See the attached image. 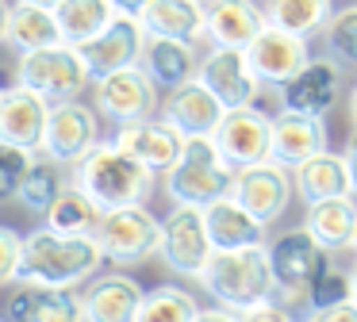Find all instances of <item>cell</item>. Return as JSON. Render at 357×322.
Returning <instances> with one entry per match:
<instances>
[{
  "label": "cell",
  "mask_w": 357,
  "mask_h": 322,
  "mask_svg": "<svg viewBox=\"0 0 357 322\" xmlns=\"http://www.w3.org/2000/svg\"><path fill=\"white\" fill-rule=\"evenodd\" d=\"M100 265H104V253L93 234H58L50 227H39L31 234H24L16 280L81 288L89 276L100 273Z\"/></svg>",
  "instance_id": "1"
},
{
  "label": "cell",
  "mask_w": 357,
  "mask_h": 322,
  "mask_svg": "<svg viewBox=\"0 0 357 322\" xmlns=\"http://www.w3.org/2000/svg\"><path fill=\"white\" fill-rule=\"evenodd\" d=\"M70 181L93 199L100 211L127 204H146L158 188V173L146 169L142 161H135L131 153H123L112 142H96L81 161L70 165Z\"/></svg>",
  "instance_id": "2"
},
{
  "label": "cell",
  "mask_w": 357,
  "mask_h": 322,
  "mask_svg": "<svg viewBox=\"0 0 357 322\" xmlns=\"http://www.w3.org/2000/svg\"><path fill=\"white\" fill-rule=\"evenodd\" d=\"M196 280L204 284V291H208L215 303L231 307V311H242V307H250V303L273 299V291H277L265 245H246V250H215Z\"/></svg>",
  "instance_id": "3"
},
{
  "label": "cell",
  "mask_w": 357,
  "mask_h": 322,
  "mask_svg": "<svg viewBox=\"0 0 357 322\" xmlns=\"http://www.w3.org/2000/svg\"><path fill=\"white\" fill-rule=\"evenodd\" d=\"M234 184V169L219 158L211 138H185L181 158L165 169V196L173 204L208 207L211 199L227 196Z\"/></svg>",
  "instance_id": "4"
},
{
  "label": "cell",
  "mask_w": 357,
  "mask_h": 322,
  "mask_svg": "<svg viewBox=\"0 0 357 322\" xmlns=\"http://www.w3.org/2000/svg\"><path fill=\"white\" fill-rule=\"evenodd\" d=\"M16 84L39 92L50 104H62V100H77L93 84V77H89V66H85L77 46L54 43V46H43V50L20 54Z\"/></svg>",
  "instance_id": "5"
},
{
  "label": "cell",
  "mask_w": 357,
  "mask_h": 322,
  "mask_svg": "<svg viewBox=\"0 0 357 322\" xmlns=\"http://www.w3.org/2000/svg\"><path fill=\"white\" fill-rule=\"evenodd\" d=\"M96 245H100L104 261L116 268L142 265L158 253V238H162V219L146 211V204H127L100 211V222L93 230Z\"/></svg>",
  "instance_id": "6"
},
{
  "label": "cell",
  "mask_w": 357,
  "mask_h": 322,
  "mask_svg": "<svg viewBox=\"0 0 357 322\" xmlns=\"http://www.w3.org/2000/svg\"><path fill=\"white\" fill-rule=\"evenodd\" d=\"M211 253H215V245L204 227V207L173 204V211L162 219V238H158V257L165 261V268L196 280Z\"/></svg>",
  "instance_id": "7"
},
{
  "label": "cell",
  "mask_w": 357,
  "mask_h": 322,
  "mask_svg": "<svg viewBox=\"0 0 357 322\" xmlns=\"http://www.w3.org/2000/svg\"><path fill=\"white\" fill-rule=\"evenodd\" d=\"M96 92V115L116 127L135 119H146L158 112V84L142 73V66H127L116 73H104L93 81Z\"/></svg>",
  "instance_id": "8"
},
{
  "label": "cell",
  "mask_w": 357,
  "mask_h": 322,
  "mask_svg": "<svg viewBox=\"0 0 357 322\" xmlns=\"http://www.w3.org/2000/svg\"><path fill=\"white\" fill-rule=\"evenodd\" d=\"M269 130H273V115H265L261 107L254 104L227 107L223 119L211 130V142L231 169H246L269 158Z\"/></svg>",
  "instance_id": "9"
},
{
  "label": "cell",
  "mask_w": 357,
  "mask_h": 322,
  "mask_svg": "<svg viewBox=\"0 0 357 322\" xmlns=\"http://www.w3.org/2000/svg\"><path fill=\"white\" fill-rule=\"evenodd\" d=\"M96 142H100V119H96V107L81 104V100L50 104V119H47V130H43L39 153L62 161V165H73V161H81Z\"/></svg>",
  "instance_id": "10"
},
{
  "label": "cell",
  "mask_w": 357,
  "mask_h": 322,
  "mask_svg": "<svg viewBox=\"0 0 357 322\" xmlns=\"http://www.w3.org/2000/svg\"><path fill=\"white\" fill-rule=\"evenodd\" d=\"M231 196L254 215L257 222L273 227V222L284 215L288 199H292V169L277 165V161H257V165L234 169V184Z\"/></svg>",
  "instance_id": "11"
},
{
  "label": "cell",
  "mask_w": 357,
  "mask_h": 322,
  "mask_svg": "<svg viewBox=\"0 0 357 322\" xmlns=\"http://www.w3.org/2000/svg\"><path fill=\"white\" fill-rule=\"evenodd\" d=\"M246 61H250V69L257 73L261 84L280 89V84H288L311 61V50H307V38L303 35H292V31H284V27L265 23V27L257 31V38L246 46Z\"/></svg>",
  "instance_id": "12"
},
{
  "label": "cell",
  "mask_w": 357,
  "mask_h": 322,
  "mask_svg": "<svg viewBox=\"0 0 357 322\" xmlns=\"http://www.w3.org/2000/svg\"><path fill=\"white\" fill-rule=\"evenodd\" d=\"M265 253H269L273 284H277L273 296H280V303L303 299L307 276H311V268H315L323 245H319L303 227H292V230H284V234H277L273 242H265Z\"/></svg>",
  "instance_id": "13"
},
{
  "label": "cell",
  "mask_w": 357,
  "mask_h": 322,
  "mask_svg": "<svg viewBox=\"0 0 357 322\" xmlns=\"http://www.w3.org/2000/svg\"><path fill=\"white\" fill-rule=\"evenodd\" d=\"M204 84L215 92V100L223 107H246L257 100L261 92V81L250 69L246 50H234V46H211L200 58V69H196Z\"/></svg>",
  "instance_id": "14"
},
{
  "label": "cell",
  "mask_w": 357,
  "mask_h": 322,
  "mask_svg": "<svg viewBox=\"0 0 357 322\" xmlns=\"http://www.w3.org/2000/svg\"><path fill=\"white\" fill-rule=\"evenodd\" d=\"M142 43H146V31H142L139 15H123L116 12V20L93 35L89 43H81V58L89 66V77H104V73H116V69H127V66H139V54H142Z\"/></svg>",
  "instance_id": "15"
},
{
  "label": "cell",
  "mask_w": 357,
  "mask_h": 322,
  "mask_svg": "<svg viewBox=\"0 0 357 322\" xmlns=\"http://www.w3.org/2000/svg\"><path fill=\"white\" fill-rule=\"evenodd\" d=\"M81 322H135L142 303V288L127 273H96L77 291Z\"/></svg>",
  "instance_id": "16"
},
{
  "label": "cell",
  "mask_w": 357,
  "mask_h": 322,
  "mask_svg": "<svg viewBox=\"0 0 357 322\" xmlns=\"http://www.w3.org/2000/svg\"><path fill=\"white\" fill-rule=\"evenodd\" d=\"M338 92H342V66H338V58L323 54V58H311L288 84H280V107L323 119L334 107Z\"/></svg>",
  "instance_id": "17"
},
{
  "label": "cell",
  "mask_w": 357,
  "mask_h": 322,
  "mask_svg": "<svg viewBox=\"0 0 357 322\" xmlns=\"http://www.w3.org/2000/svg\"><path fill=\"white\" fill-rule=\"evenodd\" d=\"M223 112L227 107L219 104L215 92H211L200 77L169 89V96L162 100V119L169 123L181 138H211V130L223 119Z\"/></svg>",
  "instance_id": "18"
},
{
  "label": "cell",
  "mask_w": 357,
  "mask_h": 322,
  "mask_svg": "<svg viewBox=\"0 0 357 322\" xmlns=\"http://www.w3.org/2000/svg\"><path fill=\"white\" fill-rule=\"evenodd\" d=\"M4 319L8 322H81V303L73 288L16 280V288L4 299Z\"/></svg>",
  "instance_id": "19"
},
{
  "label": "cell",
  "mask_w": 357,
  "mask_h": 322,
  "mask_svg": "<svg viewBox=\"0 0 357 322\" xmlns=\"http://www.w3.org/2000/svg\"><path fill=\"white\" fill-rule=\"evenodd\" d=\"M47 119H50V100H43L39 92L24 89V84H12V89L0 92V142L39 153Z\"/></svg>",
  "instance_id": "20"
},
{
  "label": "cell",
  "mask_w": 357,
  "mask_h": 322,
  "mask_svg": "<svg viewBox=\"0 0 357 322\" xmlns=\"http://www.w3.org/2000/svg\"><path fill=\"white\" fill-rule=\"evenodd\" d=\"M112 146H119L123 153H131L135 161H142V165L154 169V173H165V169H169L173 161L181 158V146H185V138H181L165 119L146 115V119H135V123L116 127Z\"/></svg>",
  "instance_id": "21"
},
{
  "label": "cell",
  "mask_w": 357,
  "mask_h": 322,
  "mask_svg": "<svg viewBox=\"0 0 357 322\" xmlns=\"http://www.w3.org/2000/svg\"><path fill=\"white\" fill-rule=\"evenodd\" d=\"M319 150H326V127L315 115H300L280 107V115H273L269 130V161L284 169L303 165L307 158H315Z\"/></svg>",
  "instance_id": "22"
},
{
  "label": "cell",
  "mask_w": 357,
  "mask_h": 322,
  "mask_svg": "<svg viewBox=\"0 0 357 322\" xmlns=\"http://www.w3.org/2000/svg\"><path fill=\"white\" fill-rule=\"evenodd\" d=\"M265 23H269L265 8L254 0H208L204 4V35L211 38V46L246 50Z\"/></svg>",
  "instance_id": "23"
},
{
  "label": "cell",
  "mask_w": 357,
  "mask_h": 322,
  "mask_svg": "<svg viewBox=\"0 0 357 322\" xmlns=\"http://www.w3.org/2000/svg\"><path fill=\"white\" fill-rule=\"evenodd\" d=\"M204 227L215 250H246V245H265V222H257L238 199L227 192V196L211 199L204 207Z\"/></svg>",
  "instance_id": "24"
},
{
  "label": "cell",
  "mask_w": 357,
  "mask_h": 322,
  "mask_svg": "<svg viewBox=\"0 0 357 322\" xmlns=\"http://www.w3.org/2000/svg\"><path fill=\"white\" fill-rule=\"evenodd\" d=\"M139 66L158 89H177V84L192 81L196 69H200V54H196V43H181V38H154L146 35L139 54Z\"/></svg>",
  "instance_id": "25"
},
{
  "label": "cell",
  "mask_w": 357,
  "mask_h": 322,
  "mask_svg": "<svg viewBox=\"0 0 357 322\" xmlns=\"http://www.w3.org/2000/svg\"><path fill=\"white\" fill-rule=\"evenodd\" d=\"M139 23L154 38H181L200 43L204 38V0H146Z\"/></svg>",
  "instance_id": "26"
},
{
  "label": "cell",
  "mask_w": 357,
  "mask_h": 322,
  "mask_svg": "<svg viewBox=\"0 0 357 322\" xmlns=\"http://www.w3.org/2000/svg\"><path fill=\"white\" fill-rule=\"evenodd\" d=\"M303 230L331 253L354 245V238H357V199L354 196H331V199H319V204H307Z\"/></svg>",
  "instance_id": "27"
},
{
  "label": "cell",
  "mask_w": 357,
  "mask_h": 322,
  "mask_svg": "<svg viewBox=\"0 0 357 322\" xmlns=\"http://www.w3.org/2000/svg\"><path fill=\"white\" fill-rule=\"evenodd\" d=\"M292 188L300 192L303 204H319L331 196H349V173L342 153L319 150L315 158H307L303 165L292 169Z\"/></svg>",
  "instance_id": "28"
},
{
  "label": "cell",
  "mask_w": 357,
  "mask_h": 322,
  "mask_svg": "<svg viewBox=\"0 0 357 322\" xmlns=\"http://www.w3.org/2000/svg\"><path fill=\"white\" fill-rule=\"evenodd\" d=\"M70 184H73L70 181V165H62V161L39 153V158H31V165H27V173H24V181H20V188H16L12 199H16L24 211L43 215L66 188H70Z\"/></svg>",
  "instance_id": "29"
},
{
  "label": "cell",
  "mask_w": 357,
  "mask_h": 322,
  "mask_svg": "<svg viewBox=\"0 0 357 322\" xmlns=\"http://www.w3.org/2000/svg\"><path fill=\"white\" fill-rule=\"evenodd\" d=\"M4 43L12 50L27 54V50H43V46L62 43V31L50 8H35V4H12L8 23H4Z\"/></svg>",
  "instance_id": "30"
},
{
  "label": "cell",
  "mask_w": 357,
  "mask_h": 322,
  "mask_svg": "<svg viewBox=\"0 0 357 322\" xmlns=\"http://www.w3.org/2000/svg\"><path fill=\"white\" fill-rule=\"evenodd\" d=\"M54 20L62 31V43L81 46L116 20V8H112V0H62L54 8Z\"/></svg>",
  "instance_id": "31"
},
{
  "label": "cell",
  "mask_w": 357,
  "mask_h": 322,
  "mask_svg": "<svg viewBox=\"0 0 357 322\" xmlns=\"http://www.w3.org/2000/svg\"><path fill=\"white\" fill-rule=\"evenodd\" d=\"M354 299V280H349V268H342L338 261L331 257V250L319 253L315 268L307 276V288H303V303L307 311H319V307H334Z\"/></svg>",
  "instance_id": "32"
},
{
  "label": "cell",
  "mask_w": 357,
  "mask_h": 322,
  "mask_svg": "<svg viewBox=\"0 0 357 322\" xmlns=\"http://www.w3.org/2000/svg\"><path fill=\"white\" fill-rule=\"evenodd\" d=\"M43 219H47L43 227L58 230V234H93L96 222H100V207H96L77 184H70V188L43 211Z\"/></svg>",
  "instance_id": "33"
},
{
  "label": "cell",
  "mask_w": 357,
  "mask_h": 322,
  "mask_svg": "<svg viewBox=\"0 0 357 322\" xmlns=\"http://www.w3.org/2000/svg\"><path fill=\"white\" fill-rule=\"evenodd\" d=\"M331 0H265V20L273 27H284L292 35H319L331 20Z\"/></svg>",
  "instance_id": "34"
},
{
  "label": "cell",
  "mask_w": 357,
  "mask_h": 322,
  "mask_svg": "<svg viewBox=\"0 0 357 322\" xmlns=\"http://www.w3.org/2000/svg\"><path fill=\"white\" fill-rule=\"evenodd\" d=\"M200 311L196 296L181 284H158V288L142 291V303L135 322H192V314Z\"/></svg>",
  "instance_id": "35"
},
{
  "label": "cell",
  "mask_w": 357,
  "mask_h": 322,
  "mask_svg": "<svg viewBox=\"0 0 357 322\" xmlns=\"http://www.w3.org/2000/svg\"><path fill=\"white\" fill-rule=\"evenodd\" d=\"M326 35V50L342 61H357V4L342 8V12H331L323 27Z\"/></svg>",
  "instance_id": "36"
},
{
  "label": "cell",
  "mask_w": 357,
  "mask_h": 322,
  "mask_svg": "<svg viewBox=\"0 0 357 322\" xmlns=\"http://www.w3.org/2000/svg\"><path fill=\"white\" fill-rule=\"evenodd\" d=\"M31 158H35L31 150H20V146H12V142H0V199L16 196V188H20V181H24Z\"/></svg>",
  "instance_id": "37"
},
{
  "label": "cell",
  "mask_w": 357,
  "mask_h": 322,
  "mask_svg": "<svg viewBox=\"0 0 357 322\" xmlns=\"http://www.w3.org/2000/svg\"><path fill=\"white\" fill-rule=\"evenodd\" d=\"M20 245H24V234H16L12 227H0V284L16 280V268H20Z\"/></svg>",
  "instance_id": "38"
},
{
  "label": "cell",
  "mask_w": 357,
  "mask_h": 322,
  "mask_svg": "<svg viewBox=\"0 0 357 322\" xmlns=\"http://www.w3.org/2000/svg\"><path fill=\"white\" fill-rule=\"evenodd\" d=\"M238 322H296V314L284 303H277V299H261V303L242 307Z\"/></svg>",
  "instance_id": "39"
},
{
  "label": "cell",
  "mask_w": 357,
  "mask_h": 322,
  "mask_svg": "<svg viewBox=\"0 0 357 322\" xmlns=\"http://www.w3.org/2000/svg\"><path fill=\"white\" fill-rule=\"evenodd\" d=\"M307 322H357V303L346 299V303H334V307H319V311L307 314Z\"/></svg>",
  "instance_id": "40"
},
{
  "label": "cell",
  "mask_w": 357,
  "mask_h": 322,
  "mask_svg": "<svg viewBox=\"0 0 357 322\" xmlns=\"http://www.w3.org/2000/svg\"><path fill=\"white\" fill-rule=\"evenodd\" d=\"M342 161H346V173H349V196L357 199V127H354V135H349V142H346Z\"/></svg>",
  "instance_id": "41"
},
{
  "label": "cell",
  "mask_w": 357,
  "mask_h": 322,
  "mask_svg": "<svg viewBox=\"0 0 357 322\" xmlns=\"http://www.w3.org/2000/svg\"><path fill=\"white\" fill-rule=\"evenodd\" d=\"M192 322H238V311H231V307H200V311L192 314Z\"/></svg>",
  "instance_id": "42"
},
{
  "label": "cell",
  "mask_w": 357,
  "mask_h": 322,
  "mask_svg": "<svg viewBox=\"0 0 357 322\" xmlns=\"http://www.w3.org/2000/svg\"><path fill=\"white\" fill-rule=\"evenodd\" d=\"M112 8L123 12V15H139L142 8H146V0H112Z\"/></svg>",
  "instance_id": "43"
},
{
  "label": "cell",
  "mask_w": 357,
  "mask_h": 322,
  "mask_svg": "<svg viewBox=\"0 0 357 322\" xmlns=\"http://www.w3.org/2000/svg\"><path fill=\"white\" fill-rule=\"evenodd\" d=\"M8 12H12V4H8V0H0V43H4V23H8Z\"/></svg>",
  "instance_id": "44"
},
{
  "label": "cell",
  "mask_w": 357,
  "mask_h": 322,
  "mask_svg": "<svg viewBox=\"0 0 357 322\" xmlns=\"http://www.w3.org/2000/svg\"><path fill=\"white\" fill-rule=\"evenodd\" d=\"M20 4H35V8H50V12H54L62 0H20Z\"/></svg>",
  "instance_id": "45"
},
{
  "label": "cell",
  "mask_w": 357,
  "mask_h": 322,
  "mask_svg": "<svg viewBox=\"0 0 357 322\" xmlns=\"http://www.w3.org/2000/svg\"><path fill=\"white\" fill-rule=\"evenodd\" d=\"M349 115H354V123H357V81H354V89H349Z\"/></svg>",
  "instance_id": "46"
},
{
  "label": "cell",
  "mask_w": 357,
  "mask_h": 322,
  "mask_svg": "<svg viewBox=\"0 0 357 322\" xmlns=\"http://www.w3.org/2000/svg\"><path fill=\"white\" fill-rule=\"evenodd\" d=\"M349 280H354V303H357V261L349 265Z\"/></svg>",
  "instance_id": "47"
},
{
  "label": "cell",
  "mask_w": 357,
  "mask_h": 322,
  "mask_svg": "<svg viewBox=\"0 0 357 322\" xmlns=\"http://www.w3.org/2000/svg\"><path fill=\"white\" fill-rule=\"evenodd\" d=\"M354 250H357V238H354Z\"/></svg>",
  "instance_id": "48"
},
{
  "label": "cell",
  "mask_w": 357,
  "mask_h": 322,
  "mask_svg": "<svg viewBox=\"0 0 357 322\" xmlns=\"http://www.w3.org/2000/svg\"><path fill=\"white\" fill-rule=\"evenodd\" d=\"M0 322H8V319H0Z\"/></svg>",
  "instance_id": "49"
},
{
  "label": "cell",
  "mask_w": 357,
  "mask_h": 322,
  "mask_svg": "<svg viewBox=\"0 0 357 322\" xmlns=\"http://www.w3.org/2000/svg\"><path fill=\"white\" fill-rule=\"evenodd\" d=\"M204 4H208V0H204Z\"/></svg>",
  "instance_id": "50"
},
{
  "label": "cell",
  "mask_w": 357,
  "mask_h": 322,
  "mask_svg": "<svg viewBox=\"0 0 357 322\" xmlns=\"http://www.w3.org/2000/svg\"><path fill=\"white\" fill-rule=\"evenodd\" d=\"M0 92H4V89H0Z\"/></svg>",
  "instance_id": "51"
}]
</instances>
